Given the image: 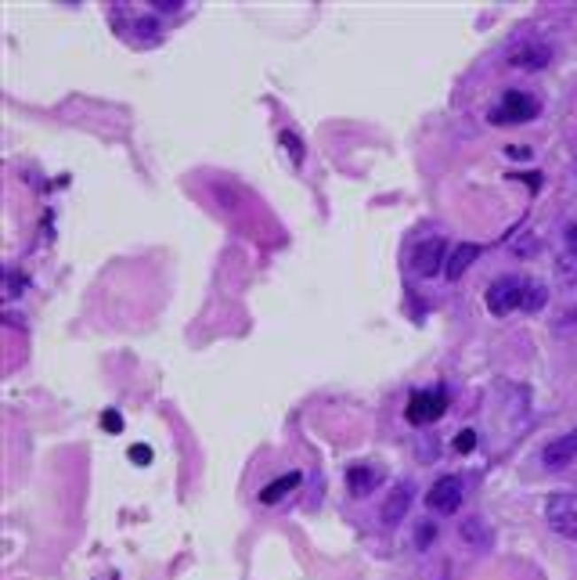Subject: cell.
I'll list each match as a JSON object with an SVG mask.
<instances>
[{
  "label": "cell",
  "instance_id": "6da1fadb",
  "mask_svg": "<svg viewBox=\"0 0 577 580\" xmlns=\"http://www.w3.org/2000/svg\"><path fill=\"white\" fill-rule=\"evenodd\" d=\"M545 299H549L545 285L516 278V275H505V278L491 282V289H487V310L498 313V318H505L512 310H538V306H545Z\"/></svg>",
  "mask_w": 577,
  "mask_h": 580
},
{
  "label": "cell",
  "instance_id": "7a4b0ae2",
  "mask_svg": "<svg viewBox=\"0 0 577 580\" xmlns=\"http://www.w3.org/2000/svg\"><path fill=\"white\" fill-rule=\"evenodd\" d=\"M545 519L559 537L577 541V491H556L545 501Z\"/></svg>",
  "mask_w": 577,
  "mask_h": 580
},
{
  "label": "cell",
  "instance_id": "3957f363",
  "mask_svg": "<svg viewBox=\"0 0 577 580\" xmlns=\"http://www.w3.org/2000/svg\"><path fill=\"white\" fill-rule=\"evenodd\" d=\"M538 116V101L523 90H505L502 94V104L491 112V123L505 127V123H531Z\"/></svg>",
  "mask_w": 577,
  "mask_h": 580
},
{
  "label": "cell",
  "instance_id": "277c9868",
  "mask_svg": "<svg viewBox=\"0 0 577 580\" xmlns=\"http://www.w3.org/2000/svg\"><path fill=\"white\" fill-rule=\"evenodd\" d=\"M448 407V397L444 390H415L408 407H404V418L411 421V426H430V421H437Z\"/></svg>",
  "mask_w": 577,
  "mask_h": 580
},
{
  "label": "cell",
  "instance_id": "5b68a950",
  "mask_svg": "<svg viewBox=\"0 0 577 580\" xmlns=\"http://www.w3.org/2000/svg\"><path fill=\"white\" fill-rule=\"evenodd\" d=\"M462 498H465V483H462V476H441V480L430 487L426 505H430L433 512H441V515H451V512L462 508Z\"/></svg>",
  "mask_w": 577,
  "mask_h": 580
},
{
  "label": "cell",
  "instance_id": "8992f818",
  "mask_svg": "<svg viewBox=\"0 0 577 580\" xmlns=\"http://www.w3.org/2000/svg\"><path fill=\"white\" fill-rule=\"evenodd\" d=\"M444 238H426V242H418L415 249H411V271L418 275V278H433V275H441L444 267Z\"/></svg>",
  "mask_w": 577,
  "mask_h": 580
},
{
  "label": "cell",
  "instance_id": "52a82bcc",
  "mask_svg": "<svg viewBox=\"0 0 577 580\" xmlns=\"http://www.w3.org/2000/svg\"><path fill=\"white\" fill-rule=\"evenodd\" d=\"M573 458H577V429H570V433L556 437V440H552V444H545V451H542V461H545V468H552V472L566 468Z\"/></svg>",
  "mask_w": 577,
  "mask_h": 580
},
{
  "label": "cell",
  "instance_id": "ba28073f",
  "mask_svg": "<svg viewBox=\"0 0 577 580\" xmlns=\"http://www.w3.org/2000/svg\"><path fill=\"white\" fill-rule=\"evenodd\" d=\"M408 508H411V483H397V487L386 494V501H383L379 515H383V522H386V526H397V522H404Z\"/></svg>",
  "mask_w": 577,
  "mask_h": 580
},
{
  "label": "cell",
  "instance_id": "9c48e42d",
  "mask_svg": "<svg viewBox=\"0 0 577 580\" xmlns=\"http://www.w3.org/2000/svg\"><path fill=\"white\" fill-rule=\"evenodd\" d=\"M477 256H480V245H473V242H462L455 252H451V259H448V267H444V275L455 282V278H462L469 267L477 263Z\"/></svg>",
  "mask_w": 577,
  "mask_h": 580
},
{
  "label": "cell",
  "instance_id": "30bf717a",
  "mask_svg": "<svg viewBox=\"0 0 577 580\" xmlns=\"http://www.w3.org/2000/svg\"><path fill=\"white\" fill-rule=\"evenodd\" d=\"M376 483H379V472H376V468H369V465H350L347 487H350L357 498H369V494L376 491Z\"/></svg>",
  "mask_w": 577,
  "mask_h": 580
},
{
  "label": "cell",
  "instance_id": "8fae6325",
  "mask_svg": "<svg viewBox=\"0 0 577 580\" xmlns=\"http://www.w3.org/2000/svg\"><path fill=\"white\" fill-rule=\"evenodd\" d=\"M300 480H303L300 472H282L278 480H271L264 491H260V501H264V505H278L285 494H292V491L300 487Z\"/></svg>",
  "mask_w": 577,
  "mask_h": 580
},
{
  "label": "cell",
  "instance_id": "7c38bea8",
  "mask_svg": "<svg viewBox=\"0 0 577 580\" xmlns=\"http://www.w3.org/2000/svg\"><path fill=\"white\" fill-rule=\"evenodd\" d=\"M549 58H552V50L542 43H527V47L512 50V66H523V69H542V66H549Z\"/></svg>",
  "mask_w": 577,
  "mask_h": 580
},
{
  "label": "cell",
  "instance_id": "4fadbf2b",
  "mask_svg": "<svg viewBox=\"0 0 577 580\" xmlns=\"http://www.w3.org/2000/svg\"><path fill=\"white\" fill-rule=\"evenodd\" d=\"M462 537L469 541V545H477V548H484L491 537L484 534V519H465L462 522Z\"/></svg>",
  "mask_w": 577,
  "mask_h": 580
},
{
  "label": "cell",
  "instance_id": "5bb4252c",
  "mask_svg": "<svg viewBox=\"0 0 577 580\" xmlns=\"http://www.w3.org/2000/svg\"><path fill=\"white\" fill-rule=\"evenodd\" d=\"M282 148L292 155V163H300V159H303V144H300V137H296V134L282 130Z\"/></svg>",
  "mask_w": 577,
  "mask_h": 580
},
{
  "label": "cell",
  "instance_id": "9a60e30c",
  "mask_svg": "<svg viewBox=\"0 0 577 580\" xmlns=\"http://www.w3.org/2000/svg\"><path fill=\"white\" fill-rule=\"evenodd\" d=\"M473 447H477V433H473V429H462V433L455 437V451L469 454V451H473Z\"/></svg>",
  "mask_w": 577,
  "mask_h": 580
},
{
  "label": "cell",
  "instance_id": "2e32d148",
  "mask_svg": "<svg viewBox=\"0 0 577 580\" xmlns=\"http://www.w3.org/2000/svg\"><path fill=\"white\" fill-rule=\"evenodd\" d=\"M430 541H437V522H418V548H426Z\"/></svg>",
  "mask_w": 577,
  "mask_h": 580
},
{
  "label": "cell",
  "instance_id": "e0dca14e",
  "mask_svg": "<svg viewBox=\"0 0 577 580\" xmlns=\"http://www.w3.org/2000/svg\"><path fill=\"white\" fill-rule=\"evenodd\" d=\"M101 426L109 429V433H120V429H123V414H120V411H105V414H101Z\"/></svg>",
  "mask_w": 577,
  "mask_h": 580
},
{
  "label": "cell",
  "instance_id": "ac0fdd59",
  "mask_svg": "<svg viewBox=\"0 0 577 580\" xmlns=\"http://www.w3.org/2000/svg\"><path fill=\"white\" fill-rule=\"evenodd\" d=\"M130 461H137V465H148V461H152V447H144V444H134V447H130Z\"/></svg>",
  "mask_w": 577,
  "mask_h": 580
},
{
  "label": "cell",
  "instance_id": "d6986e66",
  "mask_svg": "<svg viewBox=\"0 0 577 580\" xmlns=\"http://www.w3.org/2000/svg\"><path fill=\"white\" fill-rule=\"evenodd\" d=\"M505 151L512 155V159H527V155H531V148H523V144H509Z\"/></svg>",
  "mask_w": 577,
  "mask_h": 580
},
{
  "label": "cell",
  "instance_id": "ffe728a7",
  "mask_svg": "<svg viewBox=\"0 0 577 580\" xmlns=\"http://www.w3.org/2000/svg\"><path fill=\"white\" fill-rule=\"evenodd\" d=\"M566 245H570V252L577 256V224H573L570 231H566Z\"/></svg>",
  "mask_w": 577,
  "mask_h": 580
},
{
  "label": "cell",
  "instance_id": "44dd1931",
  "mask_svg": "<svg viewBox=\"0 0 577 580\" xmlns=\"http://www.w3.org/2000/svg\"><path fill=\"white\" fill-rule=\"evenodd\" d=\"M155 8H160V12H174L177 0H155Z\"/></svg>",
  "mask_w": 577,
  "mask_h": 580
}]
</instances>
